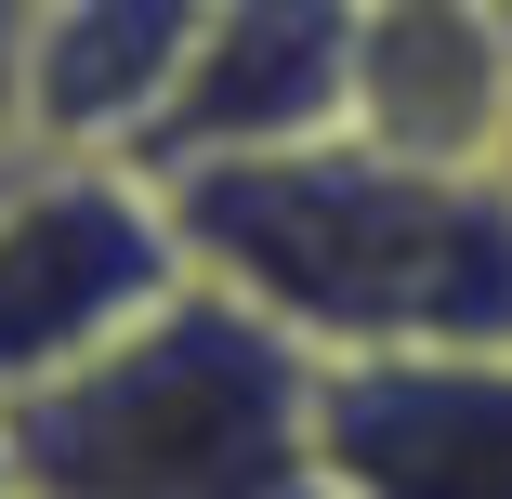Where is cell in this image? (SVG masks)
Returning <instances> with one entry per match:
<instances>
[{"instance_id": "6da1fadb", "label": "cell", "mask_w": 512, "mask_h": 499, "mask_svg": "<svg viewBox=\"0 0 512 499\" xmlns=\"http://www.w3.org/2000/svg\"><path fill=\"white\" fill-rule=\"evenodd\" d=\"M184 263L276 316L302 355H512V171H434L394 145H289L171 171Z\"/></svg>"}, {"instance_id": "7a4b0ae2", "label": "cell", "mask_w": 512, "mask_h": 499, "mask_svg": "<svg viewBox=\"0 0 512 499\" xmlns=\"http://www.w3.org/2000/svg\"><path fill=\"white\" fill-rule=\"evenodd\" d=\"M0 447L14 499H329L316 355L211 276H184L106 355L0 408Z\"/></svg>"}, {"instance_id": "3957f363", "label": "cell", "mask_w": 512, "mask_h": 499, "mask_svg": "<svg viewBox=\"0 0 512 499\" xmlns=\"http://www.w3.org/2000/svg\"><path fill=\"white\" fill-rule=\"evenodd\" d=\"M184 224L171 184L132 158H14L0 184V408H27L40 381L79 355H106L132 316H158L184 289Z\"/></svg>"}, {"instance_id": "277c9868", "label": "cell", "mask_w": 512, "mask_h": 499, "mask_svg": "<svg viewBox=\"0 0 512 499\" xmlns=\"http://www.w3.org/2000/svg\"><path fill=\"white\" fill-rule=\"evenodd\" d=\"M329 499H512V355H316Z\"/></svg>"}, {"instance_id": "5b68a950", "label": "cell", "mask_w": 512, "mask_h": 499, "mask_svg": "<svg viewBox=\"0 0 512 499\" xmlns=\"http://www.w3.org/2000/svg\"><path fill=\"white\" fill-rule=\"evenodd\" d=\"M355 53H368V0H211L145 171L171 184V171L289 158V145L355 132Z\"/></svg>"}, {"instance_id": "8992f818", "label": "cell", "mask_w": 512, "mask_h": 499, "mask_svg": "<svg viewBox=\"0 0 512 499\" xmlns=\"http://www.w3.org/2000/svg\"><path fill=\"white\" fill-rule=\"evenodd\" d=\"M211 0H27V66H14V145L40 158H158L171 92L197 66Z\"/></svg>"}, {"instance_id": "52a82bcc", "label": "cell", "mask_w": 512, "mask_h": 499, "mask_svg": "<svg viewBox=\"0 0 512 499\" xmlns=\"http://www.w3.org/2000/svg\"><path fill=\"white\" fill-rule=\"evenodd\" d=\"M355 145L434 171H512V0H368Z\"/></svg>"}, {"instance_id": "ba28073f", "label": "cell", "mask_w": 512, "mask_h": 499, "mask_svg": "<svg viewBox=\"0 0 512 499\" xmlns=\"http://www.w3.org/2000/svg\"><path fill=\"white\" fill-rule=\"evenodd\" d=\"M0 499H14V447H0Z\"/></svg>"}]
</instances>
